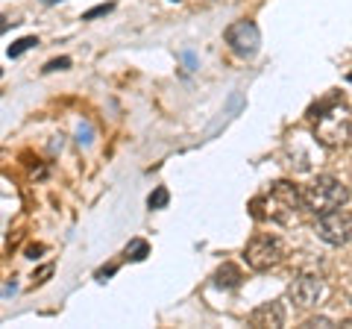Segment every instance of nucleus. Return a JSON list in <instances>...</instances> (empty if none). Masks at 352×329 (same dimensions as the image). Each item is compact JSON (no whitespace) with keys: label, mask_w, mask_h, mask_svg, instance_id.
<instances>
[{"label":"nucleus","mask_w":352,"mask_h":329,"mask_svg":"<svg viewBox=\"0 0 352 329\" xmlns=\"http://www.w3.org/2000/svg\"><path fill=\"white\" fill-rule=\"evenodd\" d=\"M168 203V191L159 189L156 194H150V209H162V206Z\"/></svg>","instance_id":"9b49d317"},{"label":"nucleus","mask_w":352,"mask_h":329,"mask_svg":"<svg viewBox=\"0 0 352 329\" xmlns=\"http://www.w3.org/2000/svg\"><path fill=\"white\" fill-rule=\"evenodd\" d=\"M47 3H56V0H47Z\"/></svg>","instance_id":"4468645a"},{"label":"nucleus","mask_w":352,"mask_h":329,"mask_svg":"<svg viewBox=\"0 0 352 329\" xmlns=\"http://www.w3.org/2000/svg\"><path fill=\"white\" fill-rule=\"evenodd\" d=\"M250 323L252 326H282L285 323V309L279 303H261L256 312L250 315Z\"/></svg>","instance_id":"6e6552de"},{"label":"nucleus","mask_w":352,"mask_h":329,"mask_svg":"<svg viewBox=\"0 0 352 329\" xmlns=\"http://www.w3.org/2000/svg\"><path fill=\"white\" fill-rule=\"evenodd\" d=\"M314 138L326 150H340L352 141V106L329 103L314 115Z\"/></svg>","instance_id":"f03ea898"},{"label":"nucleus","mask_w":352,"mask_h":329,"mask_svg":"<svg viewBox=\"0 0 352 329\" xmlns=\"http://www.w3.org/2000/svg\"><path fill=\"white\" fill-rule=\"evenodd\" d=\"M305 326H332L329 317H311V321H305Z\"/></svg>","instance_id":"ddd939ff"},{"label":"nucleus","mask_w":352,"mask_h":329,"mask_svg":"<svg viewBox=\"0 0 352 329\" xmlns=\"http://www.w3.org/2000/svg\"><path fill=\"white\" fill-rule=\"evenodd\" d=\"M314 233H317V238H320V241H326L329 247L349 244V241H352V212H346L344 206H340V209L317 215Z\"/></svg>","instance_id":"39448f33"},{"label":"nucleus","mask_w":352,"mask_h":329,"mask_svg":"<svg viewBox=\"0 0 352 329\" xmlns=\"http://www.w3.org/2000/svg\"><path fill=\"white\" fill-rule=\"evenodd\" d=\"M144 253H147V244H144V241H135V244H132V250L126 247V256H129V259H135V262H138V259H144Z\"/></svg>","instance_id":"9d476101"},{"label":"nucleus","mask_w":352,"mask_h":329,"mask_svg":"<svg viewBox=\"0 0 352 329\" xmlns=\"http://www.w3.org/2000/svg\"><path fill=\"white\" fill-rule=\"evenodd\" d=\"M285 256H288V250H285L282 238L270 235V233H256L244 247L247 268L256 270V273H267L273 268H279L285 262Z\"/></svg>","instance_id":"20e7f679"},{"label":"nucleus","mask_w":352,"mask_h":329,"mask_svg":"<svg viewBox=\"0 0 352 329\" xmlns=\"http://www.w3.org/2000/svg\"><path fill=\"white\" fill-rule=\"evenodd\" d=\"M226 45L229 50L241 59H252L258 53L261 45V36H258V27L252 21H235V24L226 27Z\"/></svg>","instance_id":"423d86ee"},{"label":"nucleus","mask_w":352,"mask_h":329,"mask_svg":"<svg viewBox=\"0 0 352 329\" xmlns=\"http://www.w3.org/2000/svg\"><path fill=\"white\" fill-rule=\"evenodd\" d=\"M302 191H305V206H308V212H314V215L340 209V206H346V200H349L346 182L338 180V177H332V173H320V177H314Z\"/></svg>","instance_id":"7ed1b4c3"},{"label":"nucleus","mask_w":352,"mask_h":329,"mask_svg":"<svg viewBox=\"0 0 352 329\" xmlns=\"http://www.w3.org/2000/svg\"><path fill=\"white\" fill-rule=\"evenodd\" d=\"M288 297L294 306H300V309H311V306H317L326 297V282L320 273H300V277H294V282L288 285Z\"/></svg>","instance_id":"0eeeda50"},{"label":"nucleus","mask_w":352,"mask_h":329,"mask_svg":"<svg viewBox=\"0 0 352 329\" xmlns=\"http://www.w3.org/2000/svg\"><path fill=\"white\" fill-rule=\"evenodd\" d=\"M32 45H38V41H36V39H24V41H18V47L9 50V56H18L21 50H27V47H32Z\"/></svg>","instance_id":"f8f14e48"},{"label":"nucleus","mask_w":352,"mask_h":329,"mask_svg":"<svg viewBox=\"0 0 352 329\" xmlns=\"http://www.w3.org/2000/svg\"><path fill=\"white\" fill-rule=\"evenodd\" d=\"M252 209H256L252 215L261 217V221H273L279 226H294V224H300L302 212H308L305 191L291 180H279L261 197L252 200Z\"/></svg>","instance_id":"f257e3e1"},{"label":"nucleus","mask_w":352,"mask_h":329,"mask_svg":"<svg viewBox=\"0 0 352 329\" xmlns=\"http://www.w3.org/2000/svg\"><path fill=\"white\" fill-rule=\"evenodd\" d=\"M241 279H244V277H241V270L235 265H229V262L217 270V285H226V288H238Z\"/></svg>","instance_id":"1a4fd4ad"}]
</instances>
